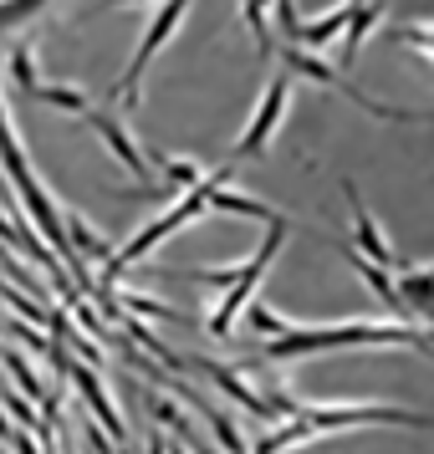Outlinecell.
<instances>
[{"mask_svg": "<svg viewBox=\"0 0 434 454\" xmlns=\"http://www.w3.org/2000/svg\"><path fill=\"white\" fill-rule=\"evenodd\" d=\"M83 118H87V128H92V133L103 138V148L128 168V174H133V179H148V153H144L138 144H133V133H128V128L118 123L113 113H107V107H87Z\"/></svg>", "mask_w": 434, "mask_h": 454, "instance_id": "cell-8", "label": "cell"}, {"mask_svg": "<svg viewBox=\"0 0 434 454\" xmlns=\"http://www.w3.org/2000/svg\"><path fill=\"white\" fill-rule=\"evenodd\" d=\"M343 200H348V209H352V235H358V255L363 261H373V266H383L393 276V270H404V255L389 246V235L378 230V220H373V209L363 205V194L352 189V179H343Z\"/></svg>", "mask_w": 434, "mask_h": 454, "instance_id": "cell-7", "label": "cell"}, {"mask_svg": "<svg viewBox=\"0 0 434 454\" xmlns=\"http://www.w3.org/2000/svg\"><path fill=\"white\" fill-rule=\"evenodd\" d=\"M317 434L302 424V419H291V424H281V429H271L266 439H256V450L250 454H287V450H302V444H312Z\"/></svg>", "mask_w": 434, "mask_h": 454, "instance_id": "cell-18", "label": "cell"}, {"mask_svg": "<svg viewBox=\"0 0 434 454\" xmlns=\"http://www.w3.org/2000/svg\"><path fill=\"white\" fill-rule=\"evenodd\" d=\"M348 16H352V5L343 0L332 16H322V21H302V26H296V36H291L287 46H302V51H307V46H327L332 36H343V31H348Z\"/></svg>", "mask_w": 434, "mask_h": 454, "instance_id": "cell-14", "label": "cell"}, {"mask_svg": "<svg viewBox=\"0 0 434 454\" xmlns=\"http://www.w3.org/2000/svg\"><path fill=\"white\" fill-rule=\"evenodd\" d=\"M144 403H148V413L159 419V429H174V434H179V444H185V450H194V454H215V450L205 444V439H200V429H194V424L185 419V409H179V403L169 398V393L144 388Z\"/></svg>", "mask_w": 434, "mask_h": 454, "instance_id": "cell-13", "label": "cell"}, {"mask_svg": "<svg viewBox=\"0 0 434 454\" xmlns=\"http://www.w3.org/2000/svg\"><path fill=\"white\" fill-rule=\"evenodd\" d=\"M409 123H434V113H409Z\"/></svg>", "mask_w": 434, "mask_h": 454, "instance_id": "cell-31", "label": "cell"}, {"mask_svg": "<svg viewBox=\"0 0 434 454\" xmlns=\"http://www.w3.org/2000/svg\"><path fill=\"white\" fill-rule=\"evenodd\" d=\"M0 372H5V378H16V393H21V398H31V403H46V383L42 378H36V368H31V357H26V352H0Z\"/></svg>", "mask_w": 434, "mask_h": 454, "instance_id": "cell-16", "label": "cell"}, {"mask_svg": "<svg viewBox=\"0 0 434 454\" xmlns=\"http://www.w3.org/2000/svg\"><path fill=\"white\" fill-rule=\"evenodd\" d=\"M430 332L419 322H332V327H291L287 337H271V363H296L317 352H348V348H419Z\"/></svg>", "mask_w": 434, "mask_h": 454, "instance_id": "cell-1", "label": "cell"}, {"mask_svg": "<svg viewBox=\"0 0 434 454\" xmlns=\"http://www.w3.org/2000/svg\"><path fill=\"white\" fill-rule=\"evenodd\" d=\"M62 372L72 378V383H77V393L87 398V409H92V419L103 424V434H107V439H118V450L128 454V429H123V419H118V409H113V398H107V388L98 383V372L87 368V363H67Z\"/></svg>", "mask_w": 434, "mask_h": 454, "instance_id": "cell-9", "label": "cell"}, {"mask_svg": "<svg viewBox=\"0 0 434 454\" xmlns=\"http://www.w3.org/2000/svg\"><path fill=\"white\" fill-rule=\"evenodd\" d=\"M144 454H169V444H164V434H159V429L148 434V450Z\"/></svg>", "mask_w": 434, "mask_h": 454, "instance_id": "cell-28", "label": "cell"}, {"mask_svg": "<svg viewBox=\"0 0 434 454\" xmlns=\"http://www.w3.org/2000/svg\"><path fill=\"white\" fill-rule=\"evenodd\" d=\"M419 352H424V357L434 363V337H424V342H419Z\"/></svg>", "mask_w": 434, "mask_h": 454, "instance_id": "cell-30", "label": "cell"}, {"mask_svg": "<svg viewBox=\"0 0 434 454\" xmlns=\"http://www.w3.org/2000/svg\"><path fill=\"white\" fill-rule=\"evenodd\" d=\"M0 327H5V322H0Z\"/></svg>", "mask_w": 434, "mask_h": 454, "instance_id": "cell-33", "label": "cell"}, {"mask_svg": "<svg viewBox=\"0 0 434 454\" xmlns=\"http://www.w3.org/2000/svg\"><path fill=\"white\" fill-rule=\"evenodd\" d=\"M287 235H291V220H287V215H281L276 225H266L261 246L250 250V255H246V266H241V281H235V286H230L225 296H220V307L209 311V322H205L209 337H230L235 317H241V311H246L250 301H256V286H261V276L271 270V255H281V240H287Z\"/></svg>", "mask_w": 434, "mask_h": 454, "instance_id": "cell-4", "label": "cell"}, {"mask_svg": "<svg viewBox=\"0 0 434 454\" xmlns=\"http://www.w3.org/2000/svg\"><path fill=\"white\" fill-rule=\"evenodd\" d=\"M11 450H16V454H42V444H36L31 434H21V429H16V434H11Z\"/></svg>", "mask_w": 434, "mask_h": 454, "instance_id": "cell-27", "label": "cell"}, {"mask_svg": "<svg viewBox=\"0 0 434 454\" xmlns=\"http://www.w3.org/2000/svg\"><path fill=\"white\" fill-rule=\"evenodd\" d=\"M11 77H16V87H21V92H26V98H31V92H36V87H42V82H36V67H31V46H11Z\"/></svg>", "mask_w": 434, "mask_h": 454, "instance_id": "cell-26", "label": "cell"}, {"mask_svg": "<svg viewBox=\"0 0 434 454\" xmlns=\"http://www.w3.org/2000/svg\"><path fill=\"white\" fill-rule=\"evenodd\" d=\"M393 296H398V317H424L434 327V266H404L393 270Z\"/></svg>", "mask_w": 434, "mask_h": 454, "instance_id": "cell-10", "label": "cell"}, {"mask_svg": "<svg viewBox=\"0 0 434 454\" xmlns=\"http://www.w3.org/2000/svg\"><path fill=\"white\" fill-rule=\"evenodd\" d=\"M383 0H368V5H352V16H348V31L337 36V72H348L352 62H358V51H363V42H368V31L378 21H383Z\"/></svg>", "mask_w": 434, "mask_h": 454, "instance_id": "cell-12", "label": "cell"}, {"mask_svg": "<svg viewBox=\"0 0 434 454\" xmlns=\"http://www.w3.org/2000/svg\"><path fill=\"white\" fill-rule=\"evenodd\" d=\"M250 327L256 332H266V337H287L291 327H302V322H291V317H276V311L271 307H261V301H250Z\"/></svg>", "mask_w": 434, "mask_h": 454, "instance_id": "cell-25", "label": "cell"}, {"mask_svg": "<svg viewBox=\"0 0 434 454\" xmlns=\"http://www.w3.org/2000/svg\"><path fill=\"white\" fill-rule=\"evenodd\" d=\"M389 36L404 46V51H414L419 62L434 67V21H393Z\"/></svg>", "mask_w": 434, "mask_h": 454, "instance_id": "cell-17", "label": "cell"}, {"mask_svg": "<svg viewBox=\"0 0 434 454\" xmlns=\"http://www.w3.org/2000/svg\"><path fill=\"white\" fill-rule=\"evenodd\" d=\"M185 11H189V0H164L159 16L148 21V31H144V42H138V51H133V62H128V72L113 82V92H123L128 107H138V98H144V72L154 67V57L169 46V36L185 26Z\"/></svg>", "mask_w": 434, "mask_h": 454, "instance_id": "cell-5", "label": "cell"}, {"mask_svg": "<svg viewBox=\"0 0 434 454\" xmlns=\"http://www.w3.org/2000/svg\"><path fill=\"white\" fill-rule=\"evenodd\" d=\"M148 168H159V174H169L179 189H200L209 179V168H200V164H189V159H174V153H154L148 159Z\"/></svg>", "mask_w": 434, "mask_h": 454, "instance_id": "cell-19", "label": "cell"}, {"mask_svg": "<svg viewBox=\"0 0 434 454\" xmlns=\"http://www.w3.org/2000/svg\"><path fill=\"white\" fill-rule=\"evenodd\" d=\"M0 296H5V301H11V311H16V317H21L26 327H46V332H51V311H46V301H31V296H26V291L5 286V281H0Z\"/></svg>", "mask_w": 434, "mask_h": 454, "instance_id": "cell-22", "label": "cell"}, {"mask_svg": "<svg viewBox=\"0 0 434 454\" xmlns=\"http://www.w3.org/2000/svg\"><path fill=\"white\" fill-rule=\"evenodd\" d=\"M103 5H144V0H103Z\"/></svg>", "mask_w": 434, "mask_h": 454, "instance_id": "cell-32", "label": "cell"}, {"mask_svg": "<svg viewBox=\"0 0 434 454\" xmlns=\"http://www.w3.org/2000/svg\"><path fill=\"white\" fill-rule=\"evenodd\" d=\"M287 98H291V72H276V77L266 82V92H261V103H256V113H250L241 144H235V159H256V153H266L271 138H276V128H281Z\"/></svg>", "mask_w": 434, "mask_h": 454, "instance_id": "cell-6", "label": "cell"}, {"mask_svg": "<svg viewBox=\"0 0 434 454\" xmlns=\"http://www.w3.org/2000/svg\"><path fill=\"white\" fill-rule=\"evenodd\" d=\"M189 368H200L205 378H215V388L225 393L230 403H241L246 413H256V419H271V413H276L266 398H261V393L246 383V372H241V368H230V363H215V357H194Z\"/></svg>", "mask_w": 434, "mask_h": 454, "instance_id": "cell-11", "label": "cell"}, {"mask_svg": "<svg viewBox=\"0 0 434 454\" xmlns=\"http://www.w3.org/2000/svg\"><path fill=\"white\" fill-rule=\"evenodd\" d=\"M241 16H246L250 36H256V46H261V57H271V0H241Z\"/></svg>", "mask_w": 434, "mask_h": 454, "instance_id": "cell-23", "label": "cell"}, {"mask_svg": "<svg viewBox=\"0 0 434 454\" xmlns=\"http://www.w3.org/2000/svg\"><path fill=\"white\" fill-rule=\"evenodd\" d=\"M31 98H36V103H51V107H62V113H77V118H83L87 107V92L83 87H62V82H42L36 87V92H31Z\"/></svg>", "mask_w": 434, "mask_h": 454, "instance_id": "cell-20", "label": "cell"}, {"mask_svg": "<svg viewBox=\"0 0 434 454\" xmlns=\"http://www.w3.org/2000/svg\"><path fill=\"white\" fill-rule=\"evenodd\" d=\"M205 419H209V434H215V444H220L225 454H250L246 434L235 429V419H230L225 409H205Z\"/></svg>", "mask_w": 434, "mask_h": 454, "instance_id": "cell-21", "label": "cell"}, {"mask_svg": "<svg viewBox=\"0 0 434 454\" xmlns=\"http://www.w3.org/2000/svg\"><path fill=\"white\" fill-rule=\"evenodd\" d=\"M46 5H57V0H0V31H11V26H26L36 11Z\"/></svg>", "mask_w": 434, "mask_h": 454, "instance_id": "cell-24", "label": "cell"}, {"mask_svg": "<svg viewBox=\"0 0 434 454\" xmlns=\"http://www.w3.org/2000/svg\"><path fill=\"white\" fill-rule=\"evenodd\" d=\"M67 220H62V230H67V246H77V261H83V255H92V261H107V255H113V246H107L103 235H98V230L87 225L83 215H77V209H62Z\"/></svg>", "mask_w": 434, "mask_h": 454, "instance_id": "cell-15", "label": "cell"}, {"mask_svg": "<svg viewBox=\"0 0 434 454\" xmlns=\"http://www.w3.org/2000/svg\"><path fill=\"white\" fill-rule=\"evenodd\" d=\"M291 419H302L312 434H343V429H434V413L393 409V403H296Z\"/></svg>", "mask_w": 434, "mask_h": 454, "instance_id": "cell-3", "label": "cell"}, {"mask_svg": "<svg viewBox=\"0 0 434 454\" xmlns=\"http://www.w3.org/2000/svg\"><path fill=\"white\" fill-rule=\"evenodd\" d=\"M215 184H230V164H225V168H209L205 184H200V189H185V200H179V205H169L164 215H159V220H148V225L138 230V235H133L123 250H113V255L103 261V276H98V281H103V286H118V276H123L128 266H138L148 250L164 246L174 230H185L189 220H200V215H205V194H209Z\"/></svg>", "mask_w": 434, "mask_h": 454, "instance_id": "cell-2", "label": "cell"}, {"mask_svg": "<svg viewBox=\"0 0 434 454\" xmlns=\"http://www.w3.org/2000/svg\"><path fill=\"white\" fill-rule=\"evenodd\" d=\"M11 434H16V424H11V419H5V409H0V439H5V444H11Z\"/></svg>", "mask_w": 434, "mask_h": 454, "instance_id": "cell-29", "label": "cell"}]
</instances>
